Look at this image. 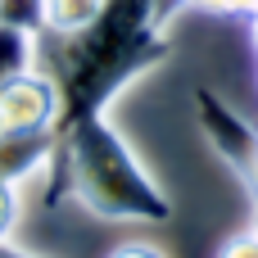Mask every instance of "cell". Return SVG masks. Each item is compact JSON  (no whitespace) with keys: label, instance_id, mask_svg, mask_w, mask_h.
Listing matches in <instances>:
<instances>
[{"label":"cell","instance_id":"obj_9","mask_svg":"<svg viewBox=\"0 0 258 258\" xmlns=\"http://www.w3.org/2000/svg\"><path fill=\"white\" fill-rule=\"evenodd\" d=\"M18 213H23V204H18V186H14V181H0V240L14 236Z\"/></svg>","mask_w":258,"mask_h":258},{"label":"cell","instance_id":"obj_11","mask_svg":"<svg viewBox=\"0 0 258 258\" xmlns=\"http://www.w3.org/2000/svg\"><path fill=\"white\" fill-rule=\"evenodd\" d=\"M218 258H258V231L249 227V231H240V236H231L222 249H218Z\"/></svg>","mask_w":258,"mask_h":258},{"label":"cell","instance_id":"obj_14","mask_svg":"<svg viewBox=\"0 0 258 258\" xmlns=\"http://www.w3.org/2000/svg\"><path fill=\"white\" fill-rule=\"evenodd\" d=\"M249 209H254V231H258V190L249 195Z\"/></svg>","mask_w":258,"mask_h":258},{"label":"cell","instance_id":"obj_3","mask_svg":"<svg viewBox=\"0 0 258 258\" xmlns=\"http://www.w3.org/2000/svg\"><path fill=\"white\" fill-rule=\"evenodd\" d=\"M195 122L209 141V150L236 172V181L245 186V195L258 190V127L231 109L213 86H195Z\"/></svg>","mask_w":258,"mask_h":258},{"label":"cell","instance_id":"obj_2","mask_svg":"<svg viewBox=\"0 0 258 258\" xmlns=\"http://www.w3.org/2000/svg\"><path fill=\"white\" fill-rule=\"evenodd\" d=\"M45 204H82L86 213L104 222H172L168 190L150 177V168L136 159L127 136L109 122V113L77 118L68 127H54V150L45 163Z\"/></svg>","mask_w":258,"mask_h":258},{"label":"cell","instance_id":"obj_8","mask_svg":"<svg viewBox=\"0 0 258 258\" xmlns=\"http://www.w3.org/2000/svg\"><path fill=\"white\" fill-rule=\"evenodd\" d=\"M0 23H14L32 36L45 32V0H0Z\"/></svg>","mask_w":258,"mask_h":258},{"label":"cell","instance_id":"obj_15","mask_svg":"<svg viewBox=\"0 0 258 258\" xmlns=\"http://www.w3.org/2000/svg\"><path fill=\"white\" fill-rule=\"evenodd\" d=\"M249 23H254V45H258V9L249 14Z\"/></svg>","mask_w":258,"mask_h":258},{"label":"cell","instance_id":"obj_16","mask_svg":"<svg viewBox=\"0 0 258 258\" xmlns=\"http://www.w3.org/2000/svg\"><path fill=\"white\" fill-rule=\"evenodd\" d=\"M249 195H254V190H249Z\"/></svg>","mask_w":258,"mask_h":258},{"label":"cell","instance_id":"obj_5","mask_svg":"<svg viewBox=\"0 0 258 258\" xmlns=\"http://www.w3.org/2000/svg\"><path fill=\"white\" fill-rule=\"evenodd\" d=\"M54 150V132H0V181H27L45 172Z\"/></svg>","mask_w":258,"mask_h":258},{"label":"cell","instance_id":"obj_4","mask_svg":"<svg viewBox=\"0 0 258 258\" xmlns=\"http://www.w3.org/2000/svg\"><path fill=\"white\" fill-rule=\"evenodd\" d=\"M59 122V91L41 68L18 73L0 91V132H54Z\"/></svg>","mask_w":258,"mask_h":258},{"label":"cell","instance_id":"obj_7","mask_svg":"<svg viewBox=\"0 0 258 258\" xmlns=\"http://www.w3.org/2000/svg\"><path fill=\"white\" fill-rule=\"evenodd\" d=\"M104 0H45V32H82Z\"/></svg>","mask_w":258,"mask_h":258},{"label":"cell","instance_id":"obj_12","mask_svg":"<svg viewBox=\"0 0 258 258\" xmlns=\"http://www.w3.org/2000/svg\"><path fill=\"white\" fill-rule=\"evenodd\" d=\"M109 258H168V254L159 245H150V240H127V245L109 249Z\"/></svg>","mask_w":258,"mask_h":258},{"label":"cell","instance_id":"obj_10","mask_svg":"<svg viewBox=\"0 0 258 258\" xmlns=\"http://www.w3.org/2000/svg\"><path fill=\"white\" fill-rule=\"evenodd\" d=\"M177 5H195V9H209V14H254L258 0H177Z\"/></svg>","mask_w":258,"mask_h":258},{"label":"cell","instance_id":"obj_13","mask_svg":"<svg viewBox=\"0 0 258 258\" xmlns=\"http://www.w3.org/2000/svg\"><path fill=\"white\" fill-rule=\"evenodd\" d=\"M0 258H36V254H27V249H18L14 240H0Z\"/></svg>","mask_w":258,"mask_h":258},{"label":"cell","instance_id":"obj_6","mask_svg":"<svg viewBox=\"0 0 258 258\" xmlns=\"http://www.w3.org/2000/svg\"><path fill=\"white\" fill-rule=\"evenodd\" d=\"M27 68H36V36L14 23H0V91Z\"/></svg>","mask_w":258,"mask_h":258},{"label":"cell","instance_id":"obj_1","mask_svg":"<svg viewBox=\"0 0 258 258\" xmlns=\"http://www.w3.org/2000/svg\"><path fill=\"white\" fill-rule=\"evenodd\" d=\"M172 5L177 0H104L82 32L36 36V68L59 91L54 127L109 113V104L132 82L172 59Z\"/></svg>","mask_w":258,"mask_h":258}]
</instances>
